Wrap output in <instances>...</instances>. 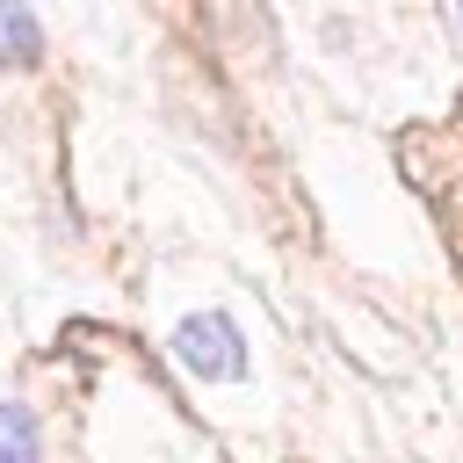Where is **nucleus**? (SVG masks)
<instances>
[{
    "mask_svg": "<svg viewBox=\"0 0 463 463\" xmlns=\"http://www.w3.org/2000/svg\"><path fill=\"white\" fill-rule=\"evenodd\" d=\"M43 58V29L29 14V0H0V65H36Z\"/></svg>",
    "mask_w": 463,
    "mask_h": 463,
    "instance_id": "f03ea898",
    "label": "nucleus"
},
{
    "mask_svg": "<svg viewBox=\"0 0 463 463\" xmlns=\"http://www.w3.org/2000/svg\"><path fill=\"white\" fill-rule=\"evenodd\" d=\"M174 362L203 383H224V376H246V340L224 311H188L174 326Z\"/></svg>",
    "mask_w": 463,
    "mask_h": 463,
    "instance_id": "f257e3e1",
    "label": "nucleus"
},
{
    "mask_svg": "<svg viewBox=\"0 0 463 463\" xmlns=\"http://www.w3.org/2000/svg\"><path fill=\"white\" fill-rule=\"evenodd\" d=\"M449 22H456V36H463V0H449Z\"/></svg>",
    "mask_w": 463,
    "mask_h": 463,
    "instance_id": "20e7f679",
    "label": "nucleus"
},
{
    "mask_svg": "<svg viewBox=\"0 0 463 463\" xmlns=\"http://www.w3.org/2000/svg\"><path fill=\"white\" fill-rule=\"evenodd\" d=\"M0 463H43L36 420H29L22 405H0Z\"/></svg>",
    "mask_w": 463,
    "mask_h": 463,
    "instance_id": "7ed1b4c3",
    "label": "nucleus"
}]
</instances>
